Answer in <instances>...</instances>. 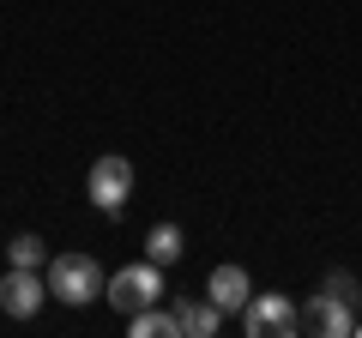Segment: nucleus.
I'll list each match as a JSON object with an SVG mask.
<instances>
[{"label":"nucleus","instance_id":"9d476101","mask_svg":"<svg viewBox=\"0 0 362 338\" xmlns=\"http://www.w3.org/2000/svg\"><path fill=\"white\" fill-rule=\"evenodd\" d=\"M181 230L175 223H151V230H145V260H157V266H175L181 260Z\"/></svg>","mask_w":362,"mask_h":338},{"label":"nucleus","instance_id":"1a4fd4ad","mask_svg":"<svg viewBox=\"0 0 362 338\" xmlns=\"http://www.w3.org/2000/svg\"><path fill=\"white\" fill-rule=\"evenodd\" d=\"M127 332L133 338H181V326H175V308H139V314H127Z\"/></svg>","mask_w":362,"mask_h":338},{"label":"nucleus","instance_id":"39448f33","mask_svg":"<svg viewBox=\"0 0 362 338\" xmlns=\"http://www.w3.org/2000/svg\"><path fill=\"white\" fill-rule=\"evenodd\" d=\"M42 302H49V278H42L37 266H6V278H0V314L30 320Z\"/></svg>","mask_w":362,"mask_h":338},{"label":"nucleus","instance_id":"20e7f679","mask_svg":"<svg viewBox=\"0 0 362 338\" xmlns=\"http://www.w3.org/2000/svg\"><path fill=\"white\" fill-rule=\"evenodd\" d=\"M85 194H90V206H97V211L115 218V211L133 199V163H127V157H97L90 175H85Z\"/></svg>","mask_w":362,"mask_h":338},{"label":"nucleus","instance_id":"423d86ee","mask_svg":"<svg viewBox=\"0 0 362 338\" xmlns=\"http://www.w3.org/2000/svg\"><path fill=\"white\" fill-rule=\"evenodd\" d=\"M302 332H314V338H350V332H356V302L332 296V290L308 296V302H302Z\"/></svg>","mask_w":362,"mask_h":338},{"label":"nucleus","instance_id":"f257e3e1","mask_svg":"<svg viewBox=\"0 0 362 338\" xmlns=\"http://www.w3.org/2000/svg\"><path fill=\"white\" fill-rule=\"evenodd\" d=\"M42 278H49V296H61L66 308H85V302L103 296V266L90 260V254H54L49 266H42Z\"/></svg>","mask_w":362,"mask_h":338},{"label":"nucleus","instance_id":"f8f14e48","mask_svg":"<svg viewBox=\"0 0 362 338\" xmlns=\"http://www.w3.org/2000/svg\"><path fill=\"white\" fill-rule=\"evenodd\" d=\"M326 290H332V296H344V302H356V296H362L350 272H326Z\"/></svg>","mask_w":362,"mask_h":338},{"label":"nucleus","instance_id":"f03ea898","mask_svg":"<svg viewBox=\"0 0 362 338\" xmlns=\"http://www.w3.org/2000/svg\"><path fill=\"white\" fill-rule=\"evenodd\" d=\"M103 296H109V308H115V314H139V308H157V296H163V266H157V260L121 266V272H109Z\"/></svg>","mask_w":362,"mask_h":338},{"label":"nucleus","instance_id":"0eeeda50","mask_svg":"<svg viewBox=\"0 0 362 338\" xmlns=\"http://www.w3.org/2000/svg\"><path fill=\"white\" fill-rule=\"evenodd\" d=\"M206 296L218 302L223 314H242L247 302H254V278H247L242 266H218V272L206 278Z\"/></svg>","mask_w":362,"mask_h":338},{"label":"nucleus","instance_id":"7ed1b4c3","mask_svg":"<svg viewBox=\"0 0 362 338\" xmlns=\"http://www.w3.org/2000/svg\"><path fill=\"white\" fill-rule=\"evenodd\" d=\"M242 326H247V338H296L302 332V308L272 290V296H254L242 308Z\"/></svg>","mask_w":362,"mask_h":338},{"label":"nucleus","instance_id":"9b49d317","mask_svg":"<svg viewBox=\"0 0 362 338\" xmlns=\"http://www.w3.org/2000/svg\"><path fill=\"white\" fill-rule=\"evenodd\" d=\"M6 266H49V242H42V235H13V242H6Z\"/></svg>","mask_w":362,"mask_h":338},{"label":"nucleus","instance_id":"6e6552de","mask_svg":"<svg viewBox=\"0 0 362 338\" xmlns=\"http://www.w3.org/2000/svg\"><path fill=\"white\" fill-rule=\"evenodd\" d=\"M169 308H175V326H181V338H211V332L223 326V308H218L211 296H175Z\"/></svg>","mask_w":362,"mask_h":338}]
</instances>
